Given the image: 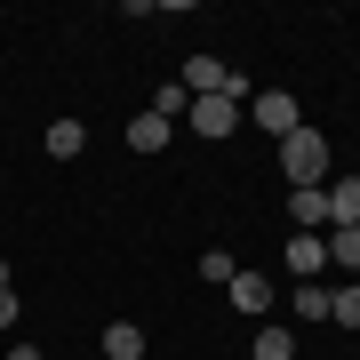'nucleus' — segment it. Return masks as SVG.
Wrapping results in <instances>:
<instances>
[{
    "label": "nucleus",
    "mask_w": 360,
    "mask_h": 360,
    "mask_svg": "<svg viewBox=\"0 0 360 360\" xmlns=\"http://www.w3.org/2000/svg\"><path fill=\"white\" fill-rule=\"evenodd\" d=\"M0 288H8V257H0Z\"/></svg>",
    "instance_id": "nucleus-20"
},
{
    "label": "nucleus",
    "mask_w": 360,
    "mask_h": 360,
    "mask_svg": "<svg viewBox=\"0 0 360 360\" xmlns=\"http://www.w3.org/2000/svg\"><path fill=\"white\" fill-rule=\"evenodd\" d=\"M248 104H257V129H264V136H288V129H304V104H296L288 89H257Z\"/></svg>",
    "instance_id": "nucleus-2"
},
{
    "label": "nucleus",
    "mask_w": 360,
    "mask_h": 360,
    "mask_svg": "<svg viewBox=\"0 0 360 360\" xmlns=\"http://www.w3.org/2000/svg\"><path fill=\"white\" fill-rule=\"evenodd\" d=\"M328 264L360 272V224H336V232H328Z\"/></svg>",
    "instance_id": "nucleus-13"
},
{
    "label": "nucleus",
    "mask_w": 360,
    "mask_h": 360,
    "mask_svg": "<svg viewBox=\"0 0 360 360\" xmlns=\"http://www.w3.org/2000/svg\"><path fill=\"white\" fill-rule=\"evenodd\" d=\"M336 224H360V176H336L328 184V232Z\"/></svg>",
    "instance_id": "nucleus-9"
},
{
    "label": "nucleus",
    "mask_w": 360,
    "mask_h": 360,
    "mask_svg": "<svg viewBox=\"0 0 360 360\" xmlns=\"http://www.w3.org/2000/svg\"><path fill=\"white\" fill-rule=\"evenodd\" d=\"M96 345H104V360H144V328L136 321H104Z\"/></svg>",
    "instance_id": "nucleus-7"
},
{
    "label": "nucleus",
    "mask_w": 360,
    "mask_h": 360,
    "mask_svg": "<svg viewBox=\"0 0 360 360\" xmlns=\"http://www.w3.org/2000/svg\"><path fill=\"white\" fill-rule=\"evenodd\" d=\"M0 352H8V345H0Z\"/></svg>",
    "instance_id": "nucleus-21"
},
{
    "label": "nucleus",
    "mask_w": 360,
    "mask_h": 360,
    "mask_svg": "<svg viewBox=\"0 0 360 360\" xmlns=\"http://www.w3.org/2000/svg\"><path fill=\"white\" fill-rule=\"evenodd\" d=\"M328 321H336V328H360V281L328 288Z\"/></svg>",
    "instance_id": "nucleus-14"
},
{
    "label": "nucleus",
    "mask_w": 360,
    "mask_h": 360,
    "mask_svg": "<svg viewBox=\"0 0 360 360\" xmlns=\"http://www.w3.org/2000/svg\"><path fill=\"white\" fill-rule=\"evenodd\" d=\"M16 312H25V304H16V288H0V336L16 328Z\"/></svg>",
    "instance_id": "nucleus-18"
},
{
    "label": "nucleus",
    "mask_w": 360,
    "mask_h": 360,
    "mask_svg": "<svg viewBox=\"0 0 360 360\" xmlns=\"http://www.w3.org/2000/svg\"><path fill=\"white\" fill-rule=\"evenodd\" d=\"M281 168H288V184H321L328 176V136L321 129H288L281 136Z\"/></svg>",
    "instance_id": "nucleus-1"
},
{
    "label": "nucleus",
    "mask_w": 360,
    "mask_h": 360,
    "mask_svg": "<svg viewBox=\"0 0 360 360\" xmlns=\"http://www.w3.org/2000/svg\"><path fill=\"white\" fill-rule=\"evenodd\" d=\"M232 272H240V264H232V248H208V257H200V281H224V288H232Z\"/></svg>",
    "instance_id": "nucleus-17"
},
{
    "label": "nucleus",
    "mask_w": 360,
    "mask_h": 360,
    "mask_svg": "<svg viewBox=\"0 0 360 360\" xmlns=\"http://www.w3.org/2000/svg\"><path fill=\"white\" fill-rule=\"evenodd\" d=\"M257 360H296V328L264 321V328H257Z\"/></svg>",
    "instance_id": "nucleus-12"
},
{
    "label": "nucleus",
    "mask_w": 360,
    "mask_h": 360,
    "mask_svg": "<svg viewBox=\"0 0 360 360\" xmlns=\"http://www.w3.org/2000/svg\"><path fill=\"white\" fill-rule=\"evenodd\" d=\"M232 312H248V321H264V312H272V281H264V272H232Z\"/></svg>",
    "instance_id": "nucleus-6"
},
{
    "label": "nucleus",
    "mask_w": 360,
    "mask_h": 360,
    "mask_svg": "<svg viewBox=\"0 0 360 360\" xmlns=\"http://www.w3.org/2000/svg\"><path fill=\"white\" fill-rule=\"evenodd\" d=\"M288 304H296V321H328V288H321V281H296Z\"/></svg>",
    "instance_id": "nucleus-15"
},
{
    "label": "nucleus",
    "mask_w": 360,
    "mask_h": 360,
    "mask_svg": "<svg viewBox=\"0 0 360 360\" xmlns=\"http://www.w3.org/2000/svg\"><path fill=\"white\" fill-rule=\"evenodd\" d=\"M40 144H49V153H56V160H72V153H80V144H89V129H80V120L65 112V120H49V136H40Z\"/></svg>",
    "instance_id": "nucleus-10"
},
{
    "label": "nucleus",
    "mask_w": 360,
    "mask_h": 360,
    "mask_svg": "<svg viewBox=\"0 0 360 360\" xmlns=\"http://www.w3.org/2000/svg\"><path fill=\"white\" fill-rule=\"evenodd\" d=\"M144 112H160V120L193 112V96H184V80H168V89H153V104H144Z\"/></svg>",
    "instance_id": "nucleus-16"
},
{
    "label": "nucleus",
    "mask_w": 360,
    "mask_h": 360,
    "mask_svg": "<svg viewBox=\"0 0 360 360\" xmlns=\"http://www.w3.org/2000/svg\"><path fill=\"white\" fill-rule=\"evenodd\" d=\"M224 72H232V65H217V56H193V65H184V96H224Z\"/></svg>",
    "instance_id": "nucleus-8"
},
{
    "label": "nucleus",
    "mask_w": 360,
    "mask_h": 360,
    "mask_svg": "<svg viewBox=\"0 0 360 360\" xmlns=\"http://www.w3.org/2000/svg\"><path fill=\"white\" fill-rule=\"evenodd\" d=\"M0 360H49V352H40V345H8V352H0Z\"/></svg>",
    "instance_id": "nucleus-19"
},
{
    "label": "nucleus",
    "mask_w": 360,
    "mask_h": 360,
    "mask_svg": "<svg viewBox=\"0 0 360 360\" xmlns=\"http://www.w3.org/2000/svg\"><path fill=\"white\" fill-rule=\"evenodd\" d=\"M232 129H240V104H232V96H193V136L217 144V136H232Z\"/></svg>",
    "instance_id": "nucleus-3"
},
{
    "label": "nucleus",
    "mask_w": 360,
    "mask_h": 360,
    "mask_svg": "<svg viewBox=\"0 0 360 360\" xmlns=\"http://www.w3.org/2000/svg\"><path fill=\"white\" fill-rule=\"evenodd\" d=\"M321 264H328V232H288V272L296 281H321Z\"/></svg>",
    "instance_id": "nucleus-5"
},
{
    "label": "nucleus",
    "mask_w": 360,
    "mask_h": 360,
    "mask_svg": "<svg viewBox=\"0 0 360 360\" xmlns=\"http://www.w3.org/2000/svg\"><path fill=\"white\" fill-rule=\"evenodd\" d=\"M288 224L296 232H328V193L321 184H288Z\"/></svg>",
    "instance_id": "nucleus-4"
},
{
    "label": "nucleus",
    "mask_w": 360,
    "mask_h": 360,
    "mask_svg": "<svg viewBox=\"0 0 360 360\" xmlns=\"http://www.w3.org/2000/svg\"><path fill=\"white\" fill-rule=\"evenodd\" d=\"M160 144H168V120L160 112H136L129 120V153H160Z\"/></svg>",
    "instance_id": "nucleus-11"
}]
</instances>
